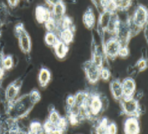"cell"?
<instances>
[{
    "instance_id": "6da1fadb",
    "label": "cell",
    "mask_w": 148,
    "mask_h": 134,
    "mask_svg": "<svg viewBox=\"0 0 148 134\" xmlns=\"http://www.w3.org/2000/svg\"><path fill=\"white\" fill-rule=\"evenodd\" d=\"M147 24V10L146 7L139 5L134 11L132 19V25L133 27L141 30Z\"/></svg>"
},
{
    "instance_id": "7a4b0ae2",
    "label": "cell",
    "mask_w": 148,
    "mask_h": 134,
    "mask_svg": "<svg viewBox=\"0 0 148 134\" xmlns=\"http://www.w3.org/2000/svg\"><path fill=\"white\" fill-rule=\"evenodd\" d=\"M121 108L125 115L129 117L137 118L140 111V106L138 102L133 97H123L121 100Z\"/></svg>"
},
{
    "instance_id": "3957f363",
    "label": "cell",
    "mask_w": 148,
    "mask_h": 134,
    "mask_svg": "<svg viewBox=\"0 0 148 134\" xmlns=\"http://www.w3.org/2000/svg\"><path fill=\"white\" fill-rule=\"evenodd\" d=\"M121 46L122 44L120 42V40L116 36H113L105 43V46H104L105 54L110 59H115L118 56Z\"/></svg>"
},
{
    "instance_id": "277c9868",
    "label": "cell",
    "mask_w": 148,
    "mask_h": 134,
    "mask_svg": "<svg viewBox=\"0 0 148 134\" xmlns=\"http://www.w3.org/2000/svg\"><path fill=\"white\" fill-rule=\"evenodd\" d=\"M15 30L21 49L25 53L29 52V50L31 49V41H30L29 35L28 34L27 31L24 30L22 24H18L16 27Z\"/></svg>"
},
{
    "instance_id": "5b68a950",
    "label": "cell",
    "mask_w": 148,
    "mask_h": 134,
    "mask_svg": "<svg viewBox=\"0 0 148 134\" xmlns=\"http://www.w3.org/2000/svg\"><path fill=\"white\" fill-rule=\"evenodd\" d=\"M84 70L86 72V78L91 84L96 83L100 80L101 68L91 62V60L86 61L84 65Z\"/></svg>"
},
{
    "instance_id": "8992f818",
    "label": "cell",
    "mask_w": 148,
    "mask_h": 134,
    "mask_svg": "<svg viewBox=\"0 0 148 134\" xmlns=\"http://www.w3.org/2000/svg\"><path fill=\"white\" fill-rule=\"evenodd\" d=\"M86 107H88L87 113L91 114L93 116L99 115L102 110V102L101 97L97 95H93L90 97L89 96V99L86 102L85 108Z\"/></svg>"
},
{
    "instance_id": "52a82bcc",
    "label": "cell",
    "mask_w": 148,
    "mask_h": 134,
    "mask_svg": "<svg viewBox=\"0 0 148 134\" xmlns=\"http://www.w3.org/2000/svg\"><path fill=\"white\" fill-rule=\"evenodd\" d=\"M125 134H139L140 133V124L137 118L129 117L126 119L124 124Z\"/></svg>"
},
{
    "instance_id": "ba28073f",
    "label": "cell",
    "mask_w": 148,
    "mask_h": 134,
    "mask_svg": "<svg viewBox=\"0 0 148 134\" xmlns=\"http://www.w3.org/2000/svg\"><path fill=\"white\" fill-rule=\"evenodd\" d=\"M65 12H66V6L63 2L58 1L54 3L51 10V14H52V18L56 22L60 21L65 16Z\"/></svg>"
},
{
    "instance_id": "9c48e42d",
    "label": "cell",
    "mask_w": 148,
    "mask_h": 134,
    "mask_svg": "<svg viewBox=\"0 0 148 134\" xmlns=\"http://www.w3.org/2000/svg\"><path fill=\"white\" fill-rule=\"evenodd\" d=\"M121 87L123 91V97H133V95L136 91V82L131 78H125L121 82Z\"/></svg>"
},
{
    "instance_id": "30bf717a",
    "label": "cell",
    "mask_w": 148,
    "mask_h": 134,
    "mask_svg": "<svg viewBox=\"0 0 148 134\" xmlns=\"http://www.w3.org/2000/svg\"><path fill=\"white\" fill-rule=\"evenodd\" d=\"M35 17L39 23L45 24L52 18L51 11L45 6H38L35 9Z\"/></svg>"
},
{
    "instance_id": "8fae6325",
    "label": "cell",
    "mask_w": 148,
    "mask_h": 134,
    "mask_svg": "<svg viewBox=\"0 0 148 134\" xmlns=\"http://www.w3.org/2000/svg\"><path fill=\"white\" fill-rule=\"evenodd\" d=\"M110 91L113 97L117 100L121 101L123 98V91H122V87H121V82L119 80H114L110 82Z\"/></svg>"
},
{
    "instance_id": "7c38bea8",
    "label": "cell",
    "mask_w": 148,
    "mask_h": 134,
    "mask_svg": "<svg viewBox=\"0 0 148 134\" xmlns=\"http://www.w3.org/2000/svg\"><path fill=\"white\" fill-rule=\"evenodd\" d=\"M59 40L64 43L65 45H69L74 40V31L72 29H65L60 30L58 35Z\"/></svg>"
},
{
    "instance_id": "4fadbf2b",
    "label": "cell",
    "mask_w": 148,
    "mask_h": 134,
    "mask_svg": "<svg viewBox=\"0 0 148 134\" xmlns=\"http://www.w3.org/2000/svg\"><path fill=\"white\" fill-rule=\"evenodd\" d=\"M54 49H55V55L59 59H64L67 55L68 50H69L68 45L61 42L60 40L57 42V44L54 46Z\"/></svg>"
},
{
    "instance_id": "5bb4252c",
    "label": "cell",
    "mask_w": 148,
    "mask_h": 134,
    "mask_svg": "<svg viewBox=\"0 0 148 134\" xmlns=\"http://www.w3.org/2000/svg\"><path fill=\"white\" fill-rule=\"evenodd\" d=\"M83 23L88 29H92L95 24V16L93 10L89 8L83 16Z\"/></svg>"
},
{
    "instance_id": "9a60e30c",
    "label": "cell",
    "mask_w": 148,
    "mask_h": 134,
    "mask_svg": "<svg viewBox=\"0 0 148 134\" xmlns=\"http://www.w3.org/2000/svg\"><path fill=\"white\" fill-rule=\"evenodd\" d=\"M51 79V74L50 71H49L46 68H42L39 71V85L41 87H46L49 84V80Z\"/></svg>"
},
{
    "instance_id": "2e32d148",
    "label": "cell",
    "mask_w": 148,
    "mask_h": 134,
    "mask_svg": "<svg viewBox=\"0 0 148 134\" xmlns=\"http://www.w3.org/2000/svg\"><path fill=\"white\" fill-rule=\"evenodd\" d=\"M19 91V87L16 85L15 83L10 84L6 90V97L9 102L14 101L15 97L18 94Z\"/></svg>"
},
{
    "instance_id": "e0dca14e",
    "label": "cell",
    "mask_w": 148,
    "mask_h": 134,
    "mask_svg": "<svg viewBox=\"0 0 148 134\" xmlns=\"http://www.w3.org/2000/svg\"><path fill=\"white\" fill-rule=\"evenodd\" d=\"M45 44L47 45H49L50 47H54L57 44V42L59 41V38L55 33L47 32V34L45 36Z\"/></svg>"
},
{
    "instance_id": "ac0fdd59",
    "label": "cell",
    "mask_w": 148,
    "mask_h": 134,
    "mask_svg": "<svg viewBox=\"0 0 148 134\" xmlns=\"http://www.w3.org/2000/svg\"><path fill=\"white\" fill-rule=\"evenodd\" d=\"M96 134H108V122L104 120L96 128Z\"/></svg>"
},
{
    "instance_id": "d6986e66",
    "label": "cell",
    "mask_w": 148,
    "mask_h": 134,
    "mask_svg": "<svg viewBox=\"0 0 148 134\" xmlns=\"http://www.w3.org/2000/svg\"><path fill=\"white\" fill-rule=\"evenodd\" d=\"M60 118H61L60 116L59 115V113L56 111H52L49 114V122L57 127V125H58Z\"/></svg>"
},
{
    "instance_id": "ffe728a7",
    "label": "cell",
    "mask_w": 148,
    "mask_h": 134,
    "mask_svg": "<svg viewBox=\"0 0 148 134\" xmlns=\"http://www.w3.org/2000/svg\"><path fill=\"white\" fill-rule=\"evenodd\" d=\"M45 28H46L48 32L55 33V30L58 29V27H57V22L55 21L53 18H51L50 19H49L47 22H45Z\"/></svg>"
},
{
    "instance_id": "44dd1931",
    "label": "cell",
    "mask_w": 148,
    "mask_h": 134,
    "mask_svg": "<svg viewBox=\"0 0 148 134\" xmlns=\"http://www.w3.org/2000/svg\"><path fill=\"white\" fill-rule=\"evenodd\" d=\"M14 65V60L11 56H6L2 60V67L4 70H10Z\"/></svg>"
},
{
    "instance_id": "7402d4cb",
    "label": "cell",
    "mask_w": 148,
    "mask_h": 134,
    "mask_svg": "<svg viewBox=\"0 0 148 134\" xmlns=\"http://www.w3.org/2000/svg\"><path fill=\"white\" fill-rule=\"evenodd\" d=\"M40 98H41V96H40L39 92L37 90L32 91L31 92L29 93V99L30 102H31L33 105L35 104V103L39 102Z\"/></svg>"
},
{
    "instance_id": "603a6c76",
    "label": "cell",
    "mask_w": 148,
    "mask_h": 134,
    "mask_svg": "<svg viewBox=\"0 0 148 134\" xmlns=\"http://www.w3.org/2000/svg\"><path fill=\"white\" fill-rule=\"evenodd\" d=\"M117 9L119 10H126L130 8L132 2L131 1H116Z\"/></svg>"
},
{
    "instance_id": "cb8c5ba5",
    "label": "cell",
    "mask_w": 148,
    "mask_h": 134,
    "mask_svg": "<svg viewBox=\"0 0 148 134\" xmlns=\"http://www.w3.org/2000/svg\"><path fill=\"white\" fill-rule=\"evenodd\" d=\"M110 77V72L108 68L102 67L101 68V73H100V78H101L103 80H107Z\"/></svg>"
},
{
    "instance_id": "d4e9b609",
    "label": "cell",
    "mask_w": 148,
    "mask_h": 134,
    "mask_svg": "<svg viewBox=\"0 0 148 134\" xmlns=\"http://www.w3.org/2000/svg\"><path fill=\"white\" fill-rule=\"evenodd\" d=\"M129 55V49L126 45H122L120 51H119V54H118V56H121V58H125L127 57Z\"/></svg>"
},
{
    "instance_id": "484cf974",
    "label": "cell",
    "mask_w": 148,
    "mask_h": 134,
    "mask_svg": "<svg viewBox=\"0 0 148 134\" xmlns=\"http://www.w3.org/2000/svg\"><path fill=\"white\" fill-rule=\"evenodd\" d=\"M137 68L140 70V71H143L144 70L147 69V62L145 59H140V60L137 62Z\"/></svg>"
},
{
    "instance_id": "4316f807",
    "label": "cell",
    "mask_w": 148,
    "mask_h": 134,
    "mask_svg": "<svg viewBox=\"0 0 148 134\" xmlns=\"http://www.w3.org/2000/svg\"><path fill=\"white\" fill-rule=\"evenodd\" d=\"M117 127L114 122L108 124V134H116Z\"/></svg>"
},
{
    "instance_id": "83f0119b",
    "label": "cell",
    "mask_w": 148,
    "mask_h": 134,
    "mask_svg": "<svg viewBox=\"0 0 148 134\" xmlns=\"http://www.w3.org/2000/svg\"><path fill=\"white\" fill-rule=\"evenodd\" d=\"M67 105L71 107L75 105V96H69L67 98Z\"/></svg>"
},
{
    "instance_id": "f1b7e54d",
    "label": "cell",
    "mask_w": 148,
    "mask_h": 134,
    "mask_svg": "<svg viewBox=\"0 0 148 134\" xmlns=\"http://www.w3.org/2000/svg\"><path fill=\"white\" fill-rule=\"evenodd\" d=\"M8 3L11 6V7H14V6H15L16 4H18V1H14V2H12V1H8Z\"/></svg>"
},
{
    "instance_id": "f546056e",
    "label": "cell",
    "mask_w": 148,
    "mask_h": 134,
    "mask_svg": "<svg viewBox=\"0 0 148 134\" xmlns=\"http://www.w3.org/2000/svg\"><path fill=\"white\" fill-rule=\"evenodd\" d=\"M3 74H4V69H3V67H1V66H0V79L3 77Z\"/></svg>"
},
{
    "instance_id": "4dcf8cb0",
    "label": "cell",
    "mask_w": 148,
    "mask_h": 134,
    "mask_svg": "<svg viewBox=\"0 0 148 134\" xmlns=\"http://www.w3.org/2000/svg\"><path fill=\"white\" fill-rule=\"evenodd\" d=\"M0 133H1V129H0Z\"/></svg>"
}]
</instances>
